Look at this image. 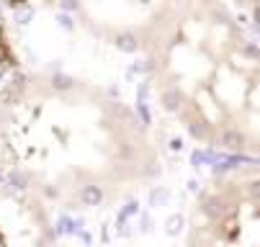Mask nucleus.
Returning a JSON list of instances; mask_svg holds the SVG:
<instances>
[{
  "instance_id": "1",
  "label": "nucleus",
  "mask_w": 260,
  "mask_h": 247,
  "mask_svg": "<svg viewBox=\"0 0 260 247\" xmlns=\"http://www.w3.org/2000/svg\"><path fill=\"white\" fill-rule=\"evenodd\" d=\"M160 170L152 131L103 88L57 75L0 85V175L44 206L98 209Z\"/></svg>"
},
{
  "instance_id": "2",
  "label": "nucleus",
  "mask_w": 260,
  "mask_h": 247,
  "mask_svg": "<svg viewBox=\"0 0 260 247\" xmlns=\"http://www.w3.org/2000/svg\"><path fill=\"white\" fill-rule=\"evenodd\" d=\"M162 108L193 139L257 152V57L227 31L219 41H165L155 57Z\"/></svg>"
},
{
  "instance_id": "3",
  "label": "nucleus",
  "mask_w": 260,
  "mask_h": 247,
  "mask_svg": "<svg viewBox=\"0 0 260 247\" xmlns=\"http://www.w3.org/2000/svg\"><path fill=\"white\" fill-rule=\"evenodd\" d=\"M186 247H260L255 165L216 175L201 191Z\"/></svg>"
},
{
  "instance_id": "4",
  "label": "nucleus",
  "mask_w": 260,
  "mask_h": 247,
  "mask_svg": "<svg viewBox=\"0 0 260 247\" xmlns=\"http://www.w3.org/2000/svg\"><path fill=\"white\" fill-rule=\"evenodd\" d=\"M0 247H59L47 206L13 183H0Z\"/></svg>"
}]
</instances>
